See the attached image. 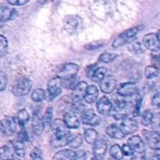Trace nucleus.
Wrapping results in <instances>:
<instances>
[{"instance_id": "1", "label": "nucleus", "mask_w": 160, "mask_h": 160, "mask_svg": "<svg viewBox=\"0 0 160 160\" xmlns=\"http://www.w3.org/2000/svg\"><path fill=\"white\" fill-rule=\"evenodd\" d=\"M144 28V26L139 25V26L134 27L132 28L123 31L120 34L117 38L114 40L112 43V48H117L126 44H131L136 40V35Z\"/></svg>"}, {"instance_id": "2", "label": "nucleus", "mask_w": 160, "mask_h": 160, "mask_svg": "<svg viewBox=\"0 0 160 160\" xmlns=\"http://www.w3.org/2000/svg\"><path fill=\"white\" fill-rule=\"evenodd\" d=\"M134 106L131 102L126 101H116L112 109V117L116 120H121L128 117L131 112H133Z\"/></svg>"}, {"instance_id": "3", "label": "nucleus", "mask_w": 160, "mask_h": 160, "mask_svg": "<svg viewBox=\"0 0 160 160\" xmlns=\"http://www.w3.org/2000/svg\"><path fill=\"white\" fill-rule=\"evenodd\" d=\"M79 69V66L73 62L62 64L56 70V77L61 80L73 79L75 78Z\"/></svg>"}, {"instance_id": "4", "label": "nucleus", "mask_w": 160, "mask_h": 160, "mask_svg": "<svg viewBox=\"0 0 160 160\" xmlns=\"http://www.w3.org/2000/svg\"><path fill=\"white\" fill-rule=\"evenodd\" d=\"M32 81L26 78H20L17 80L12 87V93L17 97H21L27 95L31 90Z\"/></svg>"}, {"instance_id": "5", "label": "nucleus", "mask_w": 160, "mask_h": 160, "mask_svg": "<svg viewBox=\"0 0 160 160\" xmlns=\"http://www.w3.org/2000/svg\"><path fill=\"white\" fill-rule=\"evenodd\" d=\"M81 25V19L76 15L67 16L64 19V28L70 34L78 31Z\"/></svg>"}, {"instance_id": "6", "label": "nucleus", "mask_w": 160, "mask_h": 160, "mask_svg": "<svg viewBox=\"0 0 160 160\" xmlns=\"http://www.w3.org/2000/svg\"><path fill=\"white\" fill-rule=\"evenodd\" d=\"M81 121L86 125L95 127L98 126L101 123V118L95 113L92 109H84L81 116Z\"/></svg>"}, {"instance_id": "7", "label": "nucleus", "mask_w": 160, "mask_h": 160, "mask_svg": "<svg viewBox=\"0 0 160 160\" xmlns=\"http://www.w3.org/2000/svg\"><path fill=\"white\" fill-rule=\"evenodd\" d=\"M143 45L145 48L153 52H157L160 50V44L157 35L154 33H149L144 36Z\"/></svg>"}, {"instance_id": "8", "label": "nucleus", "mask_w": 160, "mask_h": 160, "mask_svg": "<svg viewBox=\"0 0 160 160\" xmlns=\"http://www.w3.org/2000/svg\"><path fill=\"white\" fill-rule=\"evenodd\" d=\"M62 81L59 78L56 77L48 81V92L50 100L56 98L62 92Z\"/></svg>"}, {"instance_id": "9", "label": "nucleus", "mask_w": 160, "mask_h": 160, "mask_svg": "<svg viewBox=\"0 0 160 160\" xmlns=\"http://www.w3.org/2000/svg\"><path fill=\"white\" fill-rule=\"evenodd\" d=\"M120 128L125 135H130V134H132L138 131V124L135 119L127 117L123 120Z\"/></svg>"}, {"instance_id": "10", "label": "nucleus", "mask_w": 160, "mask_h": 160, "mask_svg": "<svg viewBox=\"0 0 160 160\" xmlns=\"http://www.w3.org/2000/svg\"><path fill=\"white\" fill-rule=\"evenodd\" d=\"M117 93L123 97L133 96V95H135L138 93V88L134 83H123L118 87Z\"/></svg>"}, {"instance_id": "11", "label": "nucleus", "mask_w": 160, "mask_h": 160, "mask_svg": "<svg viewBox=\"0 0 160 160\" xmlns=\"http://www.w3.org/2000/svg\"><path fill=\"white\" fill-rule=\"evenodd\" d=\"M148 146L153 150H160V134L156 131H145L143 132Z\"/></svg>"}, {"instance_id": "12", "label": "nucleus", "mask_w": 160, "mask_h": 160, "mask_svg": "<svg viewBox=\"0 0 160 160\" xmlns=\"http://www.w3.org/2000/svg\"><path fill=\"white\" fill-rule=\"evenodd\" d=\"M88 88V84L84 81H81L77 84L74 88L73 89L71 98L74 103L81 102L82 99H84V96L85 95L86 89Z\"/></svg>"}, {"instance_id": "13", "label": "nucleus", "mask_w": 160, "mask_h": 160, "mask_svg": "<svg viewBox=\"0 0 160 160\" xmlns=\"http://www.w3.org/2000/svg\"><path fill=\"white\" fill-rule=\"evenodd\" d=\"M100 89L105 94H110L117 88V81L113 77L106 76L100 81Z\"/></svg>"}, {"instance_id": "14", "label": "nucleus", "mask_w": 160, "mask_h": 160, "mask_svg": "<svg viewBox=\"0 0 160 160\" xmlns=\"http://www.w3.org/2000/svg\"><path fill=\"white\" fill-rule=\"evenodd\" d=\"M128 145L133 149L134 153L145 152V145L142 138L138 135H134L130 138L128 141Z\"/></svg>"}, {"instance_id": "15", "label": "nucleus", "mask_w": 160, "mask_h": 160, "mask_svg": "<svg viewBox=\"0 0 160 160\" xmlns=\"http://www.w3.org/2000/svg\"><path fill=\"white\" fill-rule=\"evenodd\" d=\"M3 128V135L9 136L13 135L17 131V123L14 118L12 117H6L4 120H2Z\"/></svg>"}, {"instance_id": "16", "label": "nucleus", "mask_w": 160, "mask_h": 160, "mask_svg": "<svg viewBox=\"0 0 160 160\" xmlns=\"http://www.w3.org/2000/svg\"><path fill=\"white\" fill-rule=\"evenodd\" d=\"M97 110H98V113L101 115L106 116L108 115L109 112H111L112 108V105L111 103L110 100L107 98L106 96L102 97L97 102L96 104Z\"/></svg>"}, {"instance_id": "17", "label": "nucleus", "mask_w": 160, "mask_h": 160, "mask_svg": "<svg viewBox=\"0 0 160 160\" xmlns=\"http://www.w3.org/2000/svg\"><path fill=\"white\" fill-rule=\"evenodd\" d=\"M73 134H72L71 133L69 132L67 133L65 135L62 136H54L51 139V144L53 148H61V147H64L67 145H68L69 142H70V140L73 138Z\"/></svg>"}, {"instance_id": "18", "label": "nucleus", "mask_w": 160, "mask_h": 160, "mask_svg": "<svg viewBox=\"0 0 160 160\" xmlns=\"http://www.w3.org/2000/svg\"><path fill=\"white\" fill-rule=\"evenodd\" d=\"M31 128L34 135L40 136L43 133L45 129V125L42 121V117L39 116L38 113L34 112L31 120Z\"/></svg>"}, {"instance_id": "19", "label": "nucleus", "mask_w": 160, "mask_h": 160, "mask_svg": "<svg viewBox=\"0 0 160 160\" xmlns=\"http://www.w3.org/2000/svg\"><path fill=\"white\" fill-rule=\"evenodd\" d=\"M17 16V11L15 9L8 6H0V22L9 21L15 18Z\"/></svg>"}, {"instance_id": "20", "label": "nucleus", "mask_w": 160, "mask_h": 160, "mask_svg": "<svg viewBox=\"0 0 160 160\" xmlns=\"http://www.w3.org/2000/svg\"><path fill=\"white\" fill-rule=\"evenodd\" d=\"M107 151V144L102 139H98L93 145V154L95 158L102 159Z\"/></svg>"}, {"instance_id": "21", "label": "nucleus", "mask_w": 160, "mask_h": 160, "mask_svg": "<svg viewBox=\"0 0 160 160\" xmlns=\"http://www.w3.org/2000/svg\"><path fill=\"white\" fill-rule=\"evenodd\" d=\"M52 128L54 133V136H62L65 135L70 131H67V127L66 126L63 120L61 119H56L52 123Z\"/></svg>"}, {"instance_id": "22", "label": "nucleus", "mask_w": 160, "mask_h": 160, "mask_svg": "<svg viewBox=\"0 0 160 160\" xmlns=\"http://www.w3.org/2000/svg\"><path fill=\"white\" fill-rule=\"evenodd\" d=\"M98 97V89L95 85L88 86L85 95L84 96V101L88 104H92L97 100Z\"/></svg>"}, {"instance_id": "23", "label": "nucleus", "mask_w": 160, "mask_h": 160, "mask_svg": "<svg viewBox=\"0 0 160 160\" xmlns=\"http://www.w3.org/2000/svg\"><path fill=\"white\" fill-rule=\"evenodd\" d=\"M64 123L70 129H76L80 126V120L73 112H67L64 115Z\"/></svg>"}, {"instance_id": "24", "label": "nucleus", "mask_w": 160, "mask_h": 160, "mask_svg": "<svg viewBox=\"0 0 160 160\" xmlns=\"http://www.w3.org/2000/svg\"><path fill=\"white\" fill-rule=\"evenodd\" d=\"M106 134L109 137H110L111 138L114 139H118V140H120V139H123L125 138V134L122 132V131L120 130V128L119 127H117V125H110V126L106 128Z\"/></svg>"}, {"instance_id": "25", "label": "nucleus", "mask_w": 160, "mask_h": 160, "mask_svg": "<svg viewBox=\"0 0 160 160\" xmlns=\"http://www.w3.org/2000/svg\"><path fill=\"white\" fill-rule=\"evenodd\" d=\"M75 152L72 149H62L59 151L53 156L52 160H73Z\"/></svg>"}, {"instance_id": "26", "label": "nucleus", "mask_w": 160, "mask_h": 160, "mask_svg": "<svg viewBox=\"0 0 160 160\" xmlns=\"http://www.w3.org/2000/svg\"><path fill=\"white\" fill-rule=\"evenodd\" d=\"M29 119H30L29 113H28V112L26 110V109H21V110H20L18 112H17V116H16V117L14 118V120H15L16 123H17V124L20 125L21 128H23L24 125L28 122Z\"/></svg>"}, {"instance_id": "27", "label": "nucleus", "mask_w": 160, "mask_h": 160, "mask_svg": "<svg viewBox=\"0 0 160 160\" xmlns=\"http://www.w3.org/2000/svg\"><path fill=\"white\" fill-rule=\"evenodd\" d=\"M12 148H13L14 152H15L16 154L17 155L20 157H23L26 154V146H25V144L23 142L21 141L15 140L12 143Z\"/></svg>"}, {"instance_id": "28", "label": "nucleus", "mask_w": 160, "mask_h": 160, "mask_svg": "<svg viewBox=\"0 0 160 160\" xmlns=\"http://www.w3.org/2000/svg\"><path fill=\"white\" fill-rule=\"evenodd\" d=\"M98 132L92 128H88L84 131V139L86 142L90 145H94L98 140Z\"/></svg>"}, {"instance_id": "29", "label": "nucleus", "mask_w": 160, "mask_h": 160, "mask_svg": "<svg viewBox=\"0 0 160 160\" xmlns=\"http://www.w3.org/2000/svg\"><path fill=\"white\" fill-rule=\"evenodd\" d=\"M106 74H107V69L106 67H96V69L95 70V71H94L93 74H92L91 78L94 81H96V82L99 81L100 82L106 76Z\"/></svg>"}, {"instance_id": "30", "label": "nucleus", "mask_w": 160, "mask_h": 160, "mask_svg": "<svg viewBox=\"0 0 160 160\" xmlns=\"http://www.w3.org/2000/svg\"><path fill=\"white\" fill-rule=\"evenodd\" d=\"M0 159L11 160L12 159V149L9 145H3L0 148Z\"/></svg>"}, {"instance_id": "31", "label": "nucleus", "mask_w": 160, "mask_h": 160, "mask_svg": "<svg viewBox=\"0 0 160 160\" xmlns=\"http://www.w3.org/2000/svg\"><path fill=\"white\" fill-rule=\"evenodd\" d=\"M109 153H110V156L116 160H122L124 156L123 152H122V148L119 145H112L109 150Z\"/></svg>"}, {"instance_id": "32", "label": "nucleus", "mask_w": 160, "mask_h": 160, "mask_svg": "<svg viewBox=\"0 0 160 160\" xmlns=\"http://www.w3.org/2000/svg\"><path fill=\"white\" fill-rule=\"evenodd\" d=\"M31 98L36 102H40L46 98V93L42 88H36L33 91L31 94Z\"/></svg>"}, {"instance_id": "33", "label": "nucleus", "mask_w": 160, "mask_h": 160, "mask_svg": "<svg viewBox=\"0 0 160 160\" xmlns=\"http://www.w3.org/2000/svg\"><path fill=\"white\" fill-rule=\"evenodd\" d=\"M128 48H129V51H131V52L136 55L142 54L145 51V48L144 46V45L139 42H134L132 43H131Z\"/></svg>"}, {"instance_id": "34", "label": "nucleus", "mask_w": 160, "mask_h": 160, "mask_svg": "<svg viewBox=\"0 0 160 160\" xmlns=\"http://www.w3.org/2000/svg\"><path fill=\"white\" fill-rule=\"evenodd\" d=\"M153 116H154V113H153V111L152 109H146V110L144 111L142 115V120H141L142 124L144 126H148V125L151 124Z\"/></svg>"}, {"instance_id": "35", "label": "nucleus", "mask_w": 160, "mask_h": 160, "mask_svg": "<svg viewBox=\"0 0 160 160\" xmlns=\"http://www.w3.org/2000/svg\"><path fill=\"white\" fill-rule=\"evenodd\" d=\"M118 57V55L114 52H104L100 55L98 57V61L105 63H109V62H113Z\"/></svg>"}, {"instance_id": "36", "label": "nucleus", "mask_w": 160, "mask_h": 160, "mask_svg": "<svg viewBox=\"0 0 160 160\" xmlns=\"http://www.w3.org/2000/svg\"><path fill=\"white\" fill-rule=\"evenodd\" d=\"M53 110L52 107H48L47 109L45 110V113H44L43 117H42V121H43L44 125L45 127H49L52 125V114H53Z\"/></svg>"}, {"instance_id": "37", "label": "nucleus", "mask_w": 160, "mask_h": 160, "mask_svg": "<svg viewBox=\"0 0 160 160\" xmlns=\"http://www.w3.org/2000/svg\"><path fill=\"white\" fill-rule=\"evenodd\" d=\"M9 49L8 41L6 38L3 35H0V58L6 56Z\"/></svg>"}, {"instance_id": "38", "label": "nucleus", "mask_w": 160, "mask_h": 160, "mask_svg": "<svg viewBox=\"0 0 160 160\" xmlns=\"http://www.w3.org/2000/svg\"><path fill=\"white\" fill-rule=\"evenodd\" d=\"M83 143V137L81 134H78L76 135L73 134V138L69 142L68 145L72 148H78Z\"/></svg>"}, {"instance_id": "39", "label": "nucleus", "mask_w": 160, "mask_h": 160, "mask_svg": "<svg viewBox=\"0 0 160 160\" xmlns=\"http://www.w3.org/2000/svg\"><path fill=\"white\" fill-rule=\"evenodd\" d=\"M159 74V70L155 68L152 66H148L145 70V75L147 79H153L155 78H157Z\"/></svg>"}, {"instance_id": "40", "label": "nucleus", "mask_w": 160, "mask_h": 160, "mask_svg": "<svg viewBox=\"0 0 160 160\" xmlns=\"http://www.w3.org/2000/svg\"><path fill=\"white\" fill-rule=\"evenodd\" d=\"M105 45L104 41H95V42H89L84 45V48L87 50H95L98 48H101Z\"/></svg>"}, {"instance_id": "41", "label": "nucleus", "mask_w": 160, "mask_h": 160, "mask_svg": "<svg viewBox=\"0 0 160 160\" xmlns=\"http://www.w3.org/2000/svg\"><path fill=\"white\" fill-rule=\"evenodd\" d=\"M151 124L153 131L157 133L160 132V112L154 114Z\"/></svg>"}, {"instance_id": "42", "label": "nucleus", "mask_w": 160, "mask_h": 160, "mask_svg": "<svg viewBox=\"0 0 160 160\" xmlns=\"http://www.w3.org/2000/svg\"><path fill=\"white\" fill-rule=\"evenodd\" d=\"M62 81V86L66 88H74L75 86L77 85L78 82L76 81L75 78L73 79H68V80H61Z\"/></svg>"}, {"instance_id": "43", "label": "nucleus", "mask_w": 160, "mask_h": 160, "mask_svg": "<svg viewBox=\"0 0 160 160\" xmlns=\"http://www.w3.org/2000/svg\"><path fill=\"white\" fill-rule=\"evenodd\" d=\"M7 83L8 79L6 73L0 71V92H2L6 89V86H7Z\"/></svg>"}, {"instance_id": "44", "label": "nucleus", "mask_w": 160, "mask_h": 160, "mask_svg": "<svg viewBox=\"0 0 160 160\" xmlns=\"http://www.w3.org/2000/svg\"><path fill=\"white\" fill-rule=\"evenodd\" d=\"M151 62L152 67H154L157 70H160V53L159 54L152 55Z\"/></svg>"}, {"instance_id": "45", "label": "nucleus", "mask_w": 160, "mask_h": 160, "mask_svg": "<svg viewBox=\"0 0 160 160\" xmlns=\"http://www.w3.org/2000/svg\"><path fill=\"white\" fill-rule=\"evenodd\" d=\"M17 139H18V140L21 141V142H28V141H29V135H28L26 130L22 128V129L20 130V131H19V133L17 134Z\"/></svg>"}, {"instance_id": "46", "label": "nucleus", "mask_w": 160, "mask_h": 160, "mask_svg": "<svg viewBox=\"0 0 160 160\" xmlns=\"http://www.w3.org/2000/svg\"><path fill=\"white\" fill-rule=\"evenodd\" d=\"M31 160H42V152L39 148H34L31 153Z\"/></svg>"}, {"instance_id": "47", "label": "nucleus", "mask_w": 160, "mask_h": 160, "mask_svg": "<svg viewBox=\"0 0 160 160\" xmlns=\"http://www.w3.org/2000/svg\"><path fill=\"white\" fill-rule=\"evenodd\" d=\"M87 159V154L84 150H79L75 152L74 158L73 160H86Z\"/></svg>"}, {"instance_id": "48", "label": "nucleus", "mask_w": 160, "mask_h": 160, "mask_svg": "<svg viewBox=\"0 0 160 160\" xmlns=\"http://www.w3.org/2000/svg\"><path fill=\"white\" fill-rule=\"evenodd\" d=\"M122 152H123V155L127 156H132L134 154V151H133L132 148L129 146V145L127 144V145H123L122 147Z\"/></svg>"}, {"instance_id": "49", "label": "nucleus", "mask_w": 160, "mask_h": 160, "mask_svg": "<svg viewBox=\"0 0 160 160\" xmlns=\"http://www.w3.org/2000/svg\"><path fill=\"white\" fill-rule=\"evenodd\" d=\"M152 104L156 109H160V92L153 96L152 100Z\"/></svg>"}, {"instance_id": "50", "label": "nucleus", "mask_w": 160, "mask_h": 160, "mask_svg": "<svg viewBox=\"0 0 160 160\" xmlns=\"http://www.w3.org/2000/svg\"><path fill=\"white\" fill-rule=\"evenodd\" d=\"M74 106L73 107V113L74 112H77V113H79V112H81L82 113L83 111L84 110V105L81 102L80 103H74Z\"/></svg>"}, {"instance_id": "51", "label": "nucleus", "mask_w": 160, "mask_h": 160, "mask_svg": "<svg viewBox=\"0 0 160 160\" xmlns=\"http://www.w3.org/2000/svg\"><path fill=\"white\" fill-rule=\"evenodd\" d=\"M30 0H7L9 4L12 6H23L29 2Z\"/></svg>"}, {"instance_id": "52", "label": "nucleus", "mask_w": 160, "mask_h": 160, "mask_svg": "<svg viewBox=\"0 0 160 160\" xmlns=\"http://www.w3.org/2000/svg\"><path fill=\"white\" fill-rule=\"evenodd\" d=\"M131 160H145V152L134 153L132 156Z\"/></svg>"}, {"instance_id": "53", "label": "nucleus", "mask_w": 160, "mask_h": 160, "mask_svg": "<svg viewBox=\"0 0 160 160\" xmlns=\"http://www.w3.org/2000/svg\"><path fill=\"white\" fill-rule=\"evenodd\" d=\"M148 160H160V154L154 155L152 157H150V159Z\"/></svg>"}, {"instance_id": "54", "label": "nucleus", "mask_w": 160, "mask_h": 160, "mask_svg": "<svg viewBox=\"0 0 160 160\" xmlns=\"http://www.w3.org/2000/svg\"><path fill=\"white\" fill-rule=\"evenodd\" d=\"M0 135H3V128L2 120H0Z\"/></svg>"}, {"instance_id": "55", "label": "nucleus", "mask_w": 160, "mask_h": 160, "mask_svg": "<svg viewBox=\"0 0 160 160\" xmlns=\"http://www.w3.org/2000/svg\"><path fill=\"white\" fill-rule=\"evenodd\" d=\"M156 35H157V38H158V40H159V42L160 44V30L159 31H158V33L156 34Z\"/></svg>"}, {"instance_id": "56", "label": "nucleus", "mask_w": 160, "mask_h": 160, "mask_svg": "<svg viewBox=\"0 0 160 160\" xmlns=\"http://www.w3.org/2000/svg\"><path fill=\"white\" fill-rule=\"evenodd\" d=\"M92 160H102V159H98V158H95V157H94L93 159H92Z\"/></svg>"}, {"instance_id": "57", "label": "nucleus", "mask_w": 160, "mask_h": 160, "mask_svg": "<svg viewBox=\"0 0 160 160\" xmlns=\"http://www.w3.org/2000/svg\"><path fill=\"white\" fill-rule=\"evenodd\" d=\"M2 26H3V25H2V23H1V22H0V28H2Z\"/></svg>"}]
</instances>
